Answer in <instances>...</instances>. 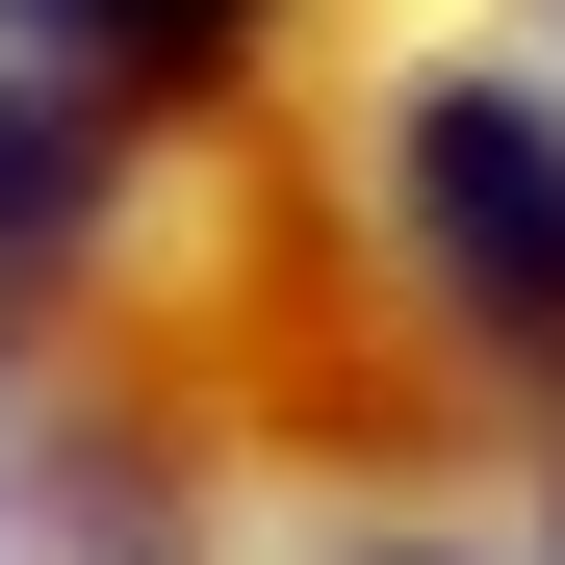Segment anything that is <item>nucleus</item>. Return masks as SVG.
I'll return each instance as SVG.
<instances>
[{"label":"nucleus","instance_id":"obj_1","mask_svg":"<svg viewBox=\"0 0 565 565\" xmlns=\"http://www.w3.org/2000/svg\"><path fill=\"white\" fill-rule=\"evenodd\" d=\"M437 206L489 232V257H565V180L514 154V104H437Z\"/></svg>","mask_w":565,"mask_h":565}]
</instances>
